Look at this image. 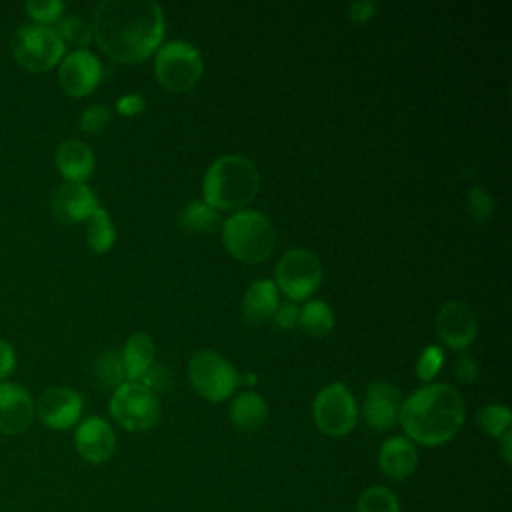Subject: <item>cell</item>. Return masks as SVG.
Segmentation results:
<instances>
[{"label": "cell", "instance_id": "1", "mask_svg": "<svg viewBox=\"0 0 512 512\" xmlns=\"http://www.w3.org/2000/svg\"><path fill=\"white\" fill-rule=\"evenodd\" d=\"M92 38L120 62H140L164 36V10L154 0H102L94 8Z\"/></svg>", "mask_w": 512, "mask_h": 512}, {"label": "cell", "instance_id": "2", "mask_svg": "<svg viewBox=\"0 0 512 512\" xmlns=\"http://www.w3.org/2000/svg\"><path fill=\"white\" fill-rule=\"evenodd\" d=\"M464 418V398L446 382H432L414 390L402 400L398 410V422L406 438L424 446L452 440L462 428Z\"/></svg>", "mask_w": 512, "mask_h": 512}, {"label": "cell", "instance_id": "3", "mask_svg": "<svg viewBox=\"0 0 512 512\" xmlns=\"http://www.w3.org/2000/svg\"><path fill=\"white\" fill-rule=\"evenodd\" d=\"M260 186L256 164L242 154H222L204 172L202 192L204 202L212 208H242L248 204Z\"/></svg>", "mask_w": 512, "mask_h": 512}, {"label": "cell", "instance_id": "4", "mask_svg": "<svg viewBox=\"0 0 512 512\" xmlns=\"http://www.w3.org/2000/svg\"><path fill=\"white\" fill-rule=\"evenodd\" d=\"M274 226L256 210H238L222 224L226 250L242 262H262L274 250Z\"/></svg>", "mask_w": 512, "mask_h": 512}, {"label": "cell", "instance_id": "5", "mask_svg": "<svg viewBox=\"0 0 512 512\" xmlns=\"http://www.w3.org/2000/svg\"><path fill=\"white\" fill-rule=\"evenodd\" d=\"M10 48L16 62L30 72H46L60 64L66 54V44L52 26L22 24L10 38Z\"/></svg>", "mask_w": 512, "mask_h": 512}, {"label": "cell", "instance_id": "6", "mask_svg": "<svg viewBox=\"0 0 512 512\" xmlns=\"http://www.w3.org/2000/svg\"><path fill=\"white\" fill-rule=\"evenodd\" d=\"M202 56L188 40L164 42L154 56V72L162 86L184 92L190 90L202 76Z\"/></svg>", "mask_w": 512, "mask_h": 512}, {"label": "cell", "instance_id": "7", "mask_svg": "<svg viewBox=\"0 0 512 512\" xmlns=\"http://www.w3.org/2000/svg\"><path fill=\"white\" fill-rule=\"evenodd\" d=\"M108 410L122 428L132 432L148 430L160 418V402L156 392L132 380H124L118 388H114Z\"/></svg>", "mask_w": 512, "mask_h": 512}, {"label": "cell", "instance_id": "8", "mask_svg": "<svg viewBox=\"0 0 512 512\" xmlns=\"http://www.w3.org/2000/svg\"><path fill=\"white\" fill-rule=\"evenodd\" d=\"M312 418L320 432L328 436H346L358 422L354 394L344 382H332L320 388L312 402Z\"/></svg>", "mask_w": 512, "mask_h": 512}, {"label": "cell", "instance_id": "9", "mask_svg": "<svg viewBox=\"0 0 512 512\" xmlns=\"http://www.w3.org/2000/svg\"><path fill=\"white\" fill-rule=\"evenodd\" d=\"M188 378L192 386L210 402H220L228 398L240 380L232 362L210 348L198 350L190 358Z\"/></svg>", "mask_w": 512, "mask_h": 512}, {"label": "cell", "instance_id": "10", "mask_svg": "<svg viewBox=\"0 0 512 512\" xmlns=\"http://www.w3.org/2000/svg\"><path fill=\"white\" fill-rule=\"evenodd\" d=\"M322 282V264L308 248H292L284 252L276 264V288L292 300L310 296Z\"/></svg>", "mask_w": 512, "mask_h": 512}, {"label": "cell", "instance_id": "11", "mask_svg": "<svg viewBox=\"0 0 512 512\" xmlns=\"http://www.w3.org/2000/svg\"><path fill=\"white\" fill-rule=\"evenodd\" d=\"M100 78L102 64L96 58V54H92L86 48H76L64 54V58L58 64V82L68 96L82 98L90 94L100 84Z\"/></svg>", "mask_w": 512, "mask_h": 512}, {"label": "cell", "instance_id": "12", "mask_svg": "<svg viewBox=\"0 0 512 512\" xmlns=\"http://www.w3.org/2000/svg\"><path fill=\"white\" fill-rule=\"evenodd\" d=\"M34 406L44 426L52 430H68L78 424L84 400L82 394L72 388L50 386L40 394Z\"/></svg>", "mask_w": 512, "mask_h": 512}, {"label": "cell", "instance_id": "13", "mask_svg": "<svg viewBox=\"0 0 512 512\" xmlns=\"http://www.w3.org/2000/svg\"><path fill=\"white\" fill-rule=\"evenodd\" d=\"M36 416L30 392L18 382H0V432L8 436L24 434Z\"/></svg>", "mask_w": 512, "mask_h": 512}, {"label": "cell", "instance_id": "14", "mask_svg": "<svg viewBox=\"0 0 512 512\" xmlns=\"http://www.w3.org/2000/svg\"><path fill=\"white\" fill-rule=\"evenodd\" d=\"M436 332L450 348L464 350L472 344L478 332V322L472 308L460 300H450L442 304L436 314Z\"/></svg>", "mask_w": 512, "mask_h": 512}, {"label": "cell", "instance_id": "15", "mask_svg": "<svg viewBox=\"0 0 512 512\" xmlns=\"http://www.w3.org/2000/svg\"><path fill=\"white\" fill-rule=\"evenodd\" d=\"M74 446L86 462L102 464L110 460L116 450V434L104 418L88 416L78 422L74 430Z\"/></svg>", "mask_w": 512, "mask_h": 512}, {"label": "cell", "instance_id": "16", "mask_svg": "<svg viewBox=\"0 0 512 512\" xmlns=\"http://www.w3.org/2000/svg\"><path fill=\"white\" fill-rule=\"evenodd\" d=\"M402 404L400 390L388 380H374L366 388L362 404V416L374 430H390L398 422V410Z\"/></svg>", "mask_w": 512, "mask_h": 512}, {"label": "cell", "instance_id": "17", "mask_svg": "<svg viewBox=\"0 0 512 512\" xmlns=\"http://www.w3.org/2000/svg\"><path fill=\"white\" fill-rule=\"evenodd\" d=\"M98 208V196L86 182H64L52 194V212L62 224L88 220Z\"/></svg>", "mask_w": 512, "mask_h": 512}, {"label": "cell", "instance_id": "18", "mask_svg": "<svg viewBox=\"0 0 512 512\" xmlns=\"http://www.w3.org/2000/svg\"><path fill=\"white\" fill-rule=\"evenodd\" d=\"M418 466V452L406 436H390L380 444L378 468L390 480H406Z\"/></svg>", "mask_w": 512, "mask_h": 512}, {"label": "cell", "instance_id": "19", "mask_svg": "<svg viewBox=\"0 0 512 512\" xmlns=\"http://www.w3.org/2000/svg\"><path fill=\"white\" fill-rule=\"evenodd\" d=\"M56 168L66 182H86L94 172V154L82 140H64L54 154Z\"/></svg>", "mask_w": 512, "mask_h": 512}, {"label": "cell", "instance_id": "20", "mask_svg": "<svg viewBox=\"0 0 512 512\" xmlns=\"http://www.w3.org/2000/svg\"><path fill=\"white\" fill-rule=\"evenodd\" d=\"M278 288L270 278H258L250 282L242 298V318L252 324H264L270 320L278 308Z\"/></svg>", "mask_w": 512, "mask_h": 512}, {"label": "cell", "instance_id": "21", "mask_svg": "<svg viewBox=\"0 0 512 512\" xmlns=\"http://www.w3.org/2000/svg\"><path fill=\"white\" fill-rule=\"evenodd\" d=\"M120 356L126 380L138 382L144 372L154 364V342L146 332H134L128 336Z\"/></svg>", "mask_w": 512, "mask_h": 512}, {"label": "cell", "instance_id": "22", "mask_svg": "<svg viewBox=\"0 0 512 512\" xmlns=\"http://www.w3.org/2000/svg\"><path fill=\"white\" fill-rule=\"evenodd\" d=\"M266 418H268V406L258 392L246 390L234 396L230 404V420L238 430L254 432L266 422Z\"/></svg>", "mask_w": 512, "mask_h": 512}, {"label": "cell", "instance_id": "23", "mask_svg": "<svg viewBox=\"0 0 512 512\" xmlns=\"http://www.w3.org/2000/svg\"><path fill=\"white\" fill-rule=\"evenodd\" d=\"M298 324L302 326V330L306 334H310L314 338H322L334 326V312L328 306V302H324L320 298L308 300L298 312Z\"/></svg>", "mask_w": 512, "mask_h": 512}, {"label": "cell", "instance_id": "24", "mask_svg": "<svg viewBox=\"0 0 512 512\" xmlns=\"http://www.w3.org/2000/svg\"><path fill=\"white\" fill-rule=\"evenodd\" d=\"M86 244L94 252H106L116 242V226L108 214V210L98 208L88 220H86Z\"/></svg>", "mask_w": 512, "mask_h": 512}, {"label": "cell", "instance_id": "25", "mask_svg": "<svg viewBox=\"0 0 512 512\" xmlns=\"http://www.w3.org/2000/svg\"><path fill=\"white\" fill-rule=\"evenodd\" d=\"M92 374H94V380L98 382V386L118 388L126 380L120 350H116V348L102 350L94 360Z\"/></svg>", "mask_w": 512, "mask_h": 512}, {"label": "cell", "instance_id": "26", "mask_svg": "<svg viewBox=\"0 0 512 512\" xmlns=\"http://www.w3.org/2000/svg\"><path fill=\"white\" fill-rule=\"evenodd\" d=\"M178 222L184 230L208 232L216 228V224L220 222V216H218V210L206 204L204 200H192L180 210Z\"/></svg>", "mask_w": 512, "mask_h": 512}, {"label": "cell", "instance_id": "27", "mask_svg": "<svg viewBox=\"0 0 512 512\" xmlns=\"http://www.w3.org/2000/svg\"><path fill=\"white\" fill-rule=\"evenodd\" d=\"M510 424H512V412L504 404H496V402L486 404L476 414V426L492 438H500L504 432H508Z\"/></svg>", "mask_w": 512, "mask_h": 512}, {"label": "cell", "instance_id": "28", "mask_svg": "<svg viewBox=\"0 0 512 512\" xmlns=\"http://www.w3.org/2000/svg\"><path fill=\"white\" fill-rule=\"evenodd\" d=\"M356 512H400V500L390 488L376 484L358 496Z\"/></svg>", "mask_w": 512, "mask_h": 512}, {"label": "cell", "instance_id": "29", "mask_svg": "<svg viewBox=\"0 0 512 512\" xmlns=\"http://www.w3.org/2000/svg\"><path fill=\"white\" fill-rule=\"evenodd\" d=\"M56 34L62 38V42L66 44H72V46H78L84 48L90 44L92 40V26L78 14H66L62 16L56 26H54Z\"/></svg>", "mask_w": 512, "mask_h": 512}, {"label": "cell", "instance_id": "30", "mask_svg": "<svg viewBox=\"0 0 512 512\" xmlns=\"http://www.w3.org/2000/svg\"><path fill=\"white\" fill-rule=\"evenodd\" d=\"M64 8L62 0H28L24 4L26 14L40 26L56 24L64 16Z\"/></svg>", "mask_w": 512, "mask_h": 512}, {"label": "cell", "instance_id": "31", "mask_svg": "<svg viewBox=\"0 0 512 512\" xmlns=\"http://www.w3.org/2000/svg\"><path fill=\"white\" fill-rule=\"evenodd\" d=\"M444 362V354H442V348L436 346V344H428L420 356H418V362H416V374L420 380H432L440 366Z\"/></svg>", "mask_w": 512, "mask_h": 512}, {"label": "cell", "instance_id": "32", "mask_svg": "<svg viewBox=\"0 0 512 512\" xmlns=\"http://www.w3.org/2000/svg\"><path fill=\"white\" fill-rule=\"evenodd\" d=\"M468 212L478 222H484L492 216L494 200H492V196L486 188H482V186H472L470 188V192H468Z\"/></svg>", "mask_w": 512, "mask_h": 512}, {"label": "cell", "instance_id": "33", "mask_svg": "<svg viewBox=\"0 0 512 512\" xmlns=\"http://www.w3.org/2000/svg\"><path fill=\"white\" fill-rule=\"evenodd\" d=\"M112 118V110L106 104H90L80 116V128L84 132H100Z\"/></svg>", "mask_w": 512, "mask_h": 512}, {"label": "cell", "instance_id": "34", "mask_svg": "<svg viewBox=\"0 0 512 512\" xmlns=\"http://www.w3.org/2000/svg\"><path fill=\"white\" fill-rule=\"evenodd\" d=\"M454 374L460 382H466V384L474 382L478 376V364H476L474 356L468 352H460L454 362Z\"/></svg>", "mask_w": 512, "mask_h": 512}, {"label": "cell", "instance_id": "35", "mask_svg": "<svg viewBox=\"0 0 512 512\" xmlns=\"http://www.w3.org/2000/svg\"><path fill=\"white\" fill-rule=\"evenodd\" d=\"M138 382L150 388L152 392H156L168 384V370L164 364H152Z\"/></svg>", "mask_w": 512, "mask_h": 512}, {"label": "cell", "instance_id": "36", "mask_svg": "<svg viewBox=\"0 0 512 512\" xmlns=\"http://www.w3.org/2000/svg\"><path fill=\"white\" fill-rule=\"evenodd\" d=\"M146 108V100L142 98V94L138 92H128V94H122L118 100H116V110L124 116H134L138 112H142Z\"/></svg>", "mask_w": 512, "mask_h": 512}, {"label": "cell", "instance_id": "37", "mask_svg": "<svg viewBox=\"0 0 512 512\" xmlns=\"http://www.w3.org/2000/svg\"><path fill=\"white\" fill-rule=\"evenodd\" d=\"M298 312H300V308L294 302H280L274 312V320L280 328L290 330L298 324Z\"/></svg>", "mask_w": 512, "mask_h": 512}, {"label": "cell", "instance_id": "38", "mask_svg": "<svg viewBox=\"0 0 512 512\" xmlns=\"http://www.w3.org/2000/svg\"><path fill=\"white\" fill-rule=\"evenodd\" d=\"M376 8L374 0H356L348 6V18L352 22H366L376 14Z\"/></svg>", "mask_w": 512, "mask_h": 512}, {"label": "cell", "instance_id": "39", "mask_svg": "<svg viewBox=\"0 0 512 512\" xmlns=\"http://www.w3.org/2000/svg\"><path fill=\"white\" fill-rule=\"evenodd\" d=\"M16 368V352L14 348L0 338V382H4Z\"/></svg>", "mask_w": 512, "mask_h": 512}, {"label": "cell", "instance_id": "40", "mask_svg": "<svg viewBox=\"0 0 512 512\" xmlns=\"http://www.w3.org/2000/svg\"><path fill=\"white\" fill-rule=\"evenodd\" d=\"M498 440H500V446H502V456H504L506 464H510L512 462V450H510V446H512V430L504 432Z\"/></svg>", "mask_w": 512, "mask_h": 512}, {"label": "cell", "instance_id": "41", "mask_svg": "<svg viewBox=\"0 0 512 512\" xmlns=\"http://www.w3.org/2000/svg\"><path fill=\"white\" fill-rule=\"evenodd\" d=\"M240 380H244L246 384H254V382L258 380V376H256V374H252V372H248V374H246V376H242Z\"/></svg>", "mask_w": 512, "mask_h": 512}]
</instances>
